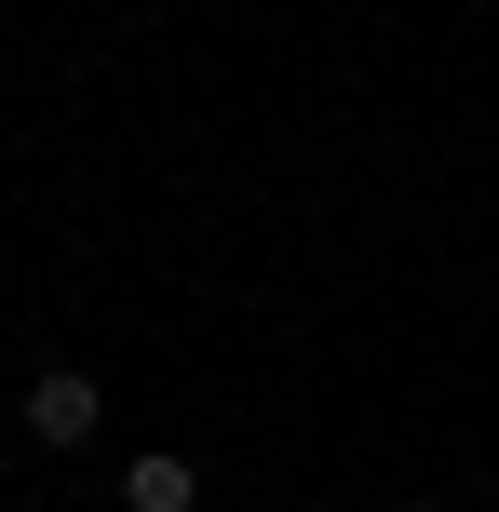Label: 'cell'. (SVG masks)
<instances>
[{"instance_id":"6da1fadb","label":"cell","mask_w":499,"mask_h":512,"mask_svg":"<svg viewBox=\"0 0 499 512\" xmlns=\"http://www.w3.org/2000/svg\"><path fill=\"white\" fill-rule=\"evenodd\" d=\"M27 432H41V445H95V418H108V391L95 378H81V364H41V378H27Z\"/></svg>"},{"instance_id":"7a4b0ae2","label":"cell","mask_w":499,"mask_h":512,"mask_svg":"<svg viewBox=\"0 0 499 512\" xmlns=\"http://www.w3.org/2000/svg\"><path fill=\"white\" fill-rule=\"evenodd\" d=\"M189 499H203V472H189L176 445H149V459L122 472V512H189Z\"/></svg>"},{"instance_id":"3957f363","label":"cell","mask_w":499,"mask_h":512,"mask_svg":"<svg viewBox=\"0 0 499 512\" xmlns=\"http://www.w3.org/2000/svg\"><path fill=\"white\" fill-rule=\"evenodd\" d=\"M405 512H432V499H405Z\"/></svg>"}]
</instances>
